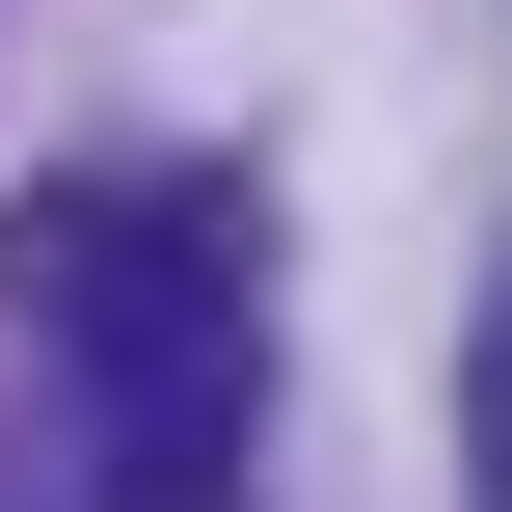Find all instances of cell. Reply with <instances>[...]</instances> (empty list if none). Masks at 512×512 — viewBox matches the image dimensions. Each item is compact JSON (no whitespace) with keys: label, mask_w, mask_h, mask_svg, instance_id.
I'll use <instances>...</instances> for the list:
<instances>
[{"label":"cell","mask_w":512,"mask_h":512,"mask_svg":"<svg viewBox=\"0 0 512 512\" xmlns=\"http://www.w3.org/2000/svg\"><path fill=\"white\" fill-rule=\"evenodd\" d=\"M0 324L108 405V459H243L270 405V189L243 162H81L0 216Z\"/></svg>","instance_id":"6da1fadb"},{"label":"cell","mask_w":512,"mask_h":512,"mask_svg":"<svg viewBox=\"0 0 512 512\" xmlns=\"http://www.w3.org/2000/svg\"><path fill=\"white\" fill-rule=\"evenodd\" d=\"M108 512H243V459H108Z\"/></svg>","instance_id":"3957f363"},{"label":"cell","mask_w":512,"mask_h":512,"mask_svg":"<svg viewBox=\"0 0 512 512\" xmlns=\"http://www.w3.org/2000/svg\"><path fill=\"white\" fill-rule=\"evenodd\" d=\"M459 459H486V512H512V297H486V351H459Z\"/></svg>","instance_id":"7a4b0ae2"}]
</instances>
